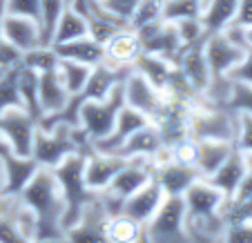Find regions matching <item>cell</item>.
Here are the masks:
<instances>
[{"label": "cell", "mask_w": 252, "mask_h": 243, "mask_svg": "<svg viewBox=\"0 0 252 243\" xmlns=\"http://www.w3.org/2000/svg\"><path fill=\"white\" fill-rule=\"evenodd\" d=\"M18 196L36 214L33 241H67L65 230H63L65 201H63L61 183H58L54 170L38 167Z\"/></svg>", "instance_id": "6da1fadb"}, {"label": "cell", "mask_w": 252, "mask_h": 243, "mask_svg": "<svg viewBox=\"0 0 252 243\" xmlns=\"http://www.w3.org/2000/svg\"><path fill=\"white\" fill-rule=\"evenodd\" d=\"M92 143L87 141L85 132L81 127L67 123H56L52 127L43 129L36 127L32 143V154L29 156L38 163V167H56L67 156L76 152H90Z\"/></svg>", "instance_id": "7a4b0ae2"}, {"label": "cell", "mask_w": 252, "mask_h": 243, "mask_svg": "<svg viewBox=\"0 0 252 243\" xmlns=\"http://www.w3.org/2000/svg\"><path fill=\"white\" fill-rule=\"evenodd\" d=\"M83 165H85V152H76V154H71V156H67L63 163H58L56 167H52L58 183H61L63 201H65V212H63V230H65V237H67V230L81 219L83 208H85L87 201L94 194V192H90V187L85 185Z\"/></svg>", "instance_id": "3957f363"}, {"label": "cell", "mask_w": 252, "mask_h": 243, "mask_svg": "<svg viewBox=\"0 0 252 243\" xmlns=\"http://www.w3.org/2000/svg\"><path fill=\"white\" fill-rule=\"evenodd\" d=\"M237 134V114L228 107L210 105L205 100H196L188 112V136L194 141L203 138H217V141H230L234 143Z\"/></svg>", "instance_id": "277c9868"}, {"label": "cell", "mask_w": 252, "mask_h": 243, "mask_svg": "<svg viewBox=\"0 0 252 243\" xmlns=\"http://www.w3.org/2000/svg\"><path fill=\"white\" fill-rule=\"evenodd\" d=\"M123 105H125L123 83H119L110 94L100 100H83L81 112H78V127L85 132L90 143L100 141V138H105L112 132L116 116H119Z\"/></svg>", "instance_id": "5b68a950"}, {"label": "cell", "mask_w": 252, "mask_h": 243, "mask_svg": "<svg viewBox=\"0 0 252 243\" xmlns=\"http://www.w3.org/2000/svg\"><path fill=\"white\" fill-rule=\"evenodd\" d=\"M186 201L183 196H167L158 205L154 216L145 223L148 243H181L186 237Z\"/></svg>", "instance_id": "8992f818"}, {"label": "cell", "mask_w": 252, "mask_h": 243, "mask_svg": "<svg viewBox=\"0 0 252 243\" xmlns=\"http://www.w3.org/2000/svg\"><path fill=\"white\" fill-rule=\"evenodd\" d=\"M38 127V121L33 119L25 107H9L0 112V134L9 143L11 152L18 156H29L32 154L33 134Z\"/></svg>", "instance_id": "52a82bcc"}, {"label": "cell", "mask_w": 252, "mask_h": 243, "mask_svg": "<svg viewBox=\"0 0 252 243\" xmlns=\"http://www.w3.org/2000/svg\"><path fill=\"white\" fill-rule=\"evenodd\" d=\"M123 96H125V105L138 110L141 114H145L150 121H154L161 114L163 105H165V91L154 87L145 76H141L138 72H129L123 81Z\"/></svg>", "instance_id": "ba28073f"}, {"label": "cell", "mask_w": 252, "mask_h": 243, "mask_svg": "<svg viewBox=\"0 0 252 243\" xmlns=\"http://www.w3.org/2000/svg\"><path fill=\"white\" fill-rule=\"evenodd\" d=\"M138 38H141V45H143V52H152V54H158V56L167 58L176 65L179 61V54L183 49V43H181V36L176 31V25L172 20H158V23H152V25H145V27L136 29Z\"/></svg>", "instance_id": "9c48e42d"}, {"label": "cell", "mask_w": 252, "mask_h": 243, "mask_svg": "<svg viewBox=\"0 0 252 243\" xmlns=\"http://www.w3.org/2000/svg\"><path fill=\"white\" fill-rule=\"evenodd\" d=\"M203 52L205 58H208L212 76H228L230 69L243 58L246 47L234 43L221 29V31H208V36L203 40Z\"/></svg>", "instance_id": "30bf717a"}, {"label": "cell", "mask_w": 252, "mask_h": 243, "mask_svg": "<svg viewBox=\"0 0 252 243\" xmlns=\"http://www.w3.org/2000/svg\"><path fill=\"white\" fill-rule=\"evenodd\" d=\"M110 219V212L100 203L98 194H92L87 205L83 208V214L76 223L67 230V241H105V223Z\"/></svg>", "instance_id": "8fae6325"}, {"label": "cell", "mask_w": 252, "mask_h": 243, "mask_svg": "<svg viewBox=\"0 0 252 243\" xmlns=\"http://www.w3.org/2000/svg\"><path fill=\"white\" fill-rule=\"evenodd\" d=\"M141 52L143 45L136 29L125 25V27L116 29L103 43V62L114 67H132L136 62V58L141 56Z\"/></svg>", "instance_id": "7c38bea8"}, {"label": "cell", "mask_w": 252, "mask_h": 243, "mask_svg": "<svg viewBox=\"0 0 252 243\" xmlns=\"http://www.w3.org/2000/svg\"><path fill=\"white\" fill-rule=\"evenodd\" d=\"M127 158L119 156V154L110 152H98V150H90L85 152V165H83V177H85V185L90 192H103L110 185V181L116 177V172L125 165Z\"/></svg>", "instance_id": "4fadbf2b"}, {"label": "cell", "mask_w": 252, "mask_h": 243, "mask_svg": "<svg viewBox=\"0 0 252 243\" xmlns=\"http://www.w3.org/2000/svg\"><path fill=\"white\" fill-rule=\"evenodd\" d=\"M0 31H2V38H5L14 49H18L20 54L43 45L38 20L29 18V16L5 14L2 20H0Z\"/></svg>", "instance_id": "5bb4252c"}, {"label": "cell", "mask_w": 252, "mask_h": 243, "mask_svg": "<svg viewBox=\"0 0 252 243\" xmlns=\"http://www.w3.org/2000/svg\"><path fill=\"white\" fill-rule=\"evenodd\" d=\"M183 201H186L188 216H205L223 210L228 196L214 183H210L205 177H201L183 192Z\"/></svg>", "instance_id": "9a60e30c"}, {"label": "cell", "mask_w": 252, "mask_h": 243, "mask_svg": "<svg viewBox=\"0 0 252 243\" xmlns=\"http://www.w3.org/2000/svg\"><path fill=\"white\" fill-rule=\"evenodd\" d=\"M152 179H154V170L148 163V158H127L125 165L116 172V177L112 179L110 185L105 187V190L125 201L129 194L141 190V187L148 181H152Z\"/></svg>", "instance_id": "2e32d148"}, {"label": "cell", "mask_w": 252, "mask_h": 243, "mask_svg": "<svg viewBox=\"0 0 252 243\" xmlns=\"http://www.w3.org/2000/svg\"><path fill=\"white\" fill-rule=\"evenodd\" d=\"M148 123H150V119L145 114H141L138 110H134V107H129V105H123L119 116H116V123H114V127H112V132L105 138H100V141H94L92 150L116 154V150H119L136 129H141L143 125H148Z\"/></svg>", "instance_id": "e0dca14e"}, {"label": "cell", "mask_w": 252, "mask_h": 243, "mask_svg": "<svg viewBox=\"0 0 252 243\" xmlns=\"http://www.w3.org/2000/svg\"><path fill=\"white\" fill-rule=\"evenodd\" d=\"M163 199H165V192H163V187L157 183V179H152V181H148L141 190H136L134 194H129L127 199L123 201V210L121 212L145 225L154 216V212L158 210V205L163 203Z\"/></svg>", "instance_id": "ac0fdd59"}, {"label": "cell", "mask_w": 252, "mask_h": 243, "mask_svg": "<svg viewBox=\"0 0 252 243\" xmlns=\"http://www.w3.org/2000/svg\"><path fill=\"white\" fill-rule=\"evenodd\" d=\"M203 40L194 45H186L181 49V54H179V61H176V67L181 69V74L188 78V83L199 94H203V90L208 87L210 78H212L208 58H205V52H203Z\"/></svg>", "instance_id": "d6986e66"}, {"label": "cell", "mask_w": 252, "mask_h": 243, "mask_svg": "<svg viewBox=\"0 0 252 243\" xmlns=\"http://www.w3.org/2000/svg\"><path fill=\"white\" fill-rule=\"evenodd\" d=\"M154 179H157V183L163 187V192L167 196H183V192L196 179H201V174L194 165H183V163L170 161L167 165L154 170Z\"/></svg>", "instance_id": "ffe728a7"}, {"label": "cell", "mask_w": 252, "mask_h": 243, "mask_svg": "<svg viewBox=\"0 0 252 243\" xmlns=\"http://www.w3.org/2000/svg\"><path fill=\"white\" fill-rule=\"evenodd\" d=\"M243 174H246V154L234 148L232 152L228 154V158L214 170V174L208 177V181L214 183L228 199H232L239 183H241V179H243Z\"/></svg>", "instance_id": "44dd1931"}, {"label": "cell", "mask_w": 252, "mask_h": 243, "mask_svg": "<svg viewBox=\"0 0 252 243\" xmlns=\"http://www.w3.org/2000/svg\"><path fill=\"white\" fill-rule=\"evenodd\" d=\"M69 100V91L63 85V81L58 78L56 69L52 72L38 74V103H40V112L43 116H54L67 105ZM40 116V119H43Z\"/></svg>", "instance_id": "7402d4cb"}, {"label": "cell", "mask_w": 252, "mask_h": 243, "mask_svg": "<svg viewBox=\"0 0 252 243\" xmlns=\"http://www.w3.org/2000/svg\"><path fill=\"white\" fill-rule=\"evenodd\" d=\"M225 225L228 221H225L223 212H214V214L205 216H186V237L188 241L199 243L223 241Z\"/></svg>", "instance_id": "603a6c76"}, {"label": "cell", "mask_w": 252, "mask_h": 243, "mask_svg": "<svg viewBox=\"0 0 252 243\" xmlns=\"http://www.w3.org/2000/svg\"><path fill=\"white\" fill-rule=\"evenodd\" d=\"M2 165H5V190H2V194L9 196L20 194V190L33 177V172L38 170V163L32 156H18V154H7L2 158Z\"/></svg>", "instance_id": "cb8c5ba5"}, {"label": "cell", "mask_w": 252, "mask_h": 243, "mask_svg": "<svg viewBox=\"0 0 252 243\" xmlns=\"http://www.w3.org/2000/svg\"><path fill=\"white\" fill-rule=\"evenodd\" d=\"M58 58H67V61H76L83 62V65H98L103 62V45L98 40H94L87 33V36H81V38L67 40V43H58L54 45Z\"/></svg>", "instance_id": "d4e9b609"}, {"label": "cell", "mask_w": 252, "mask_h": 243, "mask_svg": "<svg viewBox=\"0 0 252 243\" xmlns=\"http://www.w3.org/2000/svg\"><path fill=\"white\" fill-rule=\"evenodd\" d=\"M161 143H163L161 132H158V127L150 121L148 125H143L141 129H136V132L116 150V154L123 158H148Z\"/></svg>", "instance_id": "484cf974"}, {"label": "cell", "mask_w": 252, "mask_h": 243, "mask_svg": "<svg viewBox=\"0 0 252 243\" xmlns=\"http://www.w3.org/2000/svg\"><path fill=\"white\" fill-rule=\"evenodd\" d=\"M234 150V143L230 141H217V138H203L196 141V158L194 167L199 170L201 177L208 179L214 174V170L228 158V154Z\"/></svg>", "instance_id": "4316f807"}, {"label": "cell", "mask_w": 252, "mask_h": 243, "mask_svg": "<svg viewBox=\"0 0 252 243\" xmlns=\"http://www.w3.org/2000/svg\"><path fill=\"white\" fill-rule=\"evenodd\" d=\"M105 241L110 243H143L148 241L145 234V225L134 221L132 216L123 214H112L105 223Z\"/></svg>", "instance_id": "83f0119b"}, {"label": "cell", "mask_w": 252, "mask_h": 243, "mask_svg": "<svg viewBox=\"0 0 252 243\" xmlns=\"http://www.w3.org/2000/svg\"><path fill=\"white\" fill-rule=\"evenodd\" d=\"M134 72H138L141 76H145L154 87L158 90H165L167 81H170L172 72H174V62L167 61V58L158 56L152 52H141V56L136 58V62L132 65Z\"/></svg>", "instance_id": "f1b7e54d"}, {"label": "cell", "mask_w": 252, "mask_h": 243, "mask_svg": "<svg viewBox=\"0 0 252 243\" xmlns=\"http://www.w3.org/2000/svg\"><path fill=\"white\" fill-rule=\"evenodd\" d=\"M14 76L23 107L36 121H40L43 112H40V103H38V74L29 69V67H25L23 62H18V65H14Z\"/></svg>", "instance_id": "f546056e"}, {"label": "cell", "mask_w": 252, "mask_h": 243, "mask_svg": "<svg viewBox=\"0 0 252 243\" xmlns=\"http://www.w3.org/2000/svg\"><path fill=\"white\" fill-rule=\"evenodd\" d=\"M237 2L239 0H210L208 7L201 14L205 29L208 31H221L228 25H232L234 14H237Z\"/></svg>", "instance_id": "4dcf8cb0"}, {"label": "cell", "mask_w": 252, "mask_h": 243, "mask_svg": "<svg viewBox=\"0 0 252 243\" xmlns=\"http://www.w3.org/2000/svg\"><path fill=\"white\" fill-rule=\"evenodd\" d=\"M90 72H92L90 65H83V62H76V61H67V58H58L56 74L63 81V85L67 87L69 96L81 94L87 78H90Z\"/></svg>", "instance_id": "1f68e13d"}, {"label": "cell", "mask_w": 252, "mask_h": 243, "mask_svg": "<svg viewBox=\"0 0 252 243\" xmlns=\"http://www.w3.org/2000/svg\"><path fill=\"white\" fill-rule=\"evenodd\" d=\"M81 36H87V20L83 18L76 9H71V7L67 5L65 11H63V16H61V20H58V25H56L52 45L67 43V40L81 38Z\"/></svg>", "instance_id": "d6a6232c"}, {"label": "cell", "mask_w": 252, "mask_h": 243, "mask_svg": "<svg viewBox=\"0 0 252 243\" xmlns=\"http://www.w3.org/2000/svg\"><path fill=\"white\" fill-rule=\"evenodd\" d=\"M67 7V0H40V11H38V27L40 36H43V45H52L56 25L61 20L63 11Z\"/></svg>", "instance_id": "836d02e7"}, {"label": "cell", "mask_w": 252, "mask_h": 243, "mask_svg": "<svg viewBox=\"0 0 252 243\" xmlns=\"http://www.w3.org/2000/svg\"><path fill=\"white\" fill-rule=\"evenodd\" d=\"M20 62L29 69H33L36 74H45L56 69L58 65V54L54 49V45H38V47L29 49V52L20 54Z\"/></svg>", "instance_id": "e575fe53"}, {"label": "cell", "mask_w": 252, "mask_h": 243, "mask_svg": "<svg viewBox=\"0 0 252 243\" xmlns=\"http://www.w3.org/2000/svg\"><path fill=\"white\" fill-rule=\"evenodd\" d=\"M163 18H165V0H138V5L134 7L127 25L132 29H141L145 25L158 23Z\"/></svg>", "instance_id": "d590c367"}, {"label": "cell", "mask_w": 252, "mask_h": 243, "mask_svg": "<svg viewBox=\"0 0 252 243\" xmlns=\"http://www.w3.org/2000/svg\"><path fill=\"white\" fill-rule=\"evenodd\" d=\"M172 23L176 25V31H179V36H181L183 47H186V45L201 43V40L208 36V29H205L201 16H188V18L172 20Z\"/></svg>", "instance_id": "8d00e7d4"}, {"label": "cell", "mask_w": 252, "mask_h": 243, "mask_svg": "<svg viewBox=\"0 0 252 243\" xmlns=\"http://www.w3.org/2000/svg\"><path fill=\"white\" fill-rule=\"evenodd\" d=\"M225 107L237 114H252V85L250 83L232 81V91Z\"/></svg>", "instance_id": "74e56055"}, {"label": "cell", "mask_w": 252, "mask_h": 243, "mask_svg": "<svg viewBox=\"0 0 252 243\" xmlns=\"http://www.w3.org/2000/svg\"><path fill=\"white\" fill-rule=\"evenodd\" d=\"M234 114H237V112H234ZM234 148L246 154H252V114H237Z\"/></svg>", "instance_id": "f35d334b"}, {"label": "cell", "mask_w": 252, "mask_h": 243, "mask_svg": "<svg viewBox=\"0 0 252 243\" xmlns=\"http://www.w3.org/2000/svg\"><path fill=\"white\" fill-rule=\"evenodd\" d=\"M172 145V158L176 163H183V165H194L196 158V141L192 136H183L179 141H174Z\"/></svg>", "instance_id": "ab89813d"}, {"label": "cell", "mask_w": 252, "mask_h": 243, "mask_svg": "<svg viewBox=\"0 0 252 243\" xmlns=\"http://www.w3.org/2000/svg\"><path fill=\"white\" fill-rule=\"evenodd\" d=\"M223 241L230 243H252V219L250 221H232L225 225Z\"/></svg>", "instance_id": "60d3db41"}, {"label": "cell", "mask_w": 252, "mask_h": 243, "mask_svg": "<svg viewBox=\"0 0 252 243\" xmlns=\"http://www.w3.org/2000/svg\"><path fill=\"white\" fill-rule=\"evenodd\" d=\"M40 0H5V14H18L29 16V18L38 20Z\"/></svg>", "instance_id": "b9f144b4"}, {"label": "cell", "mask_w": 252, "mask_h": 243, "mask_svg": "<svg viewBox=\"0 0 252 243\" xmlns=\"http://www.w3.org/2000/svg\"><path fill=\"white\" fill-rule=\"evenodd\" d=\"M0 243H25L18 225L5 212H0Z\"/></svg>", "instance_id": "7bdbcfd3"}, {"label": "cell", "mask_w": 252, "mask_h": 243, "mask_svg": "<svg viewBox=\"0 0 252 243\" xmlns=\"http://www.w3.org/2000/svg\"><path fill=\"white\" fill-rule=\"evenodd\" d=\"M228 76L232 78V81L250 83V85H252V47H246V54H243V58L232 67V69H230Z\"/></svg>", "instance_id": "ee69618b"}, {"label": "cell", "mask_w": 252, "mask_h": 243, "mask_svg": "<svg viewBox=\"0 0 252 243\" xmlns=\"http://www.w3.org/2000/svg\"><path fill=\"white\" fill-rule=\"evenodd\" d=\"M103 5L107 7L114 16H119L121 20L127 23L129 16H132V11H134V7L138 5V0H103Z\"/></svg>", "instance_id": "f6af8a7d"}, {"label": "cell", "mask_w": 252, "mask_h": 243, "mask_svg": "<svg viewBox=\"0 0 252 243\" xmlns=\"http://www.w3.org/2000/svg\"><path fill=\"white\" fill-rule=\"evenodd\" d=\"M232 25H239V27H248V25H252V0H239Z\"/></svg>", "instance_id": "bcb514c9"}, {"label": "cell", "mask_w": 252, "mask_h": 243, "mask_svg": "<svg viewBox=\"0 0 252 243\" xmlns=\"http://www.w3.org/2000/svg\"><path fill=\"white\" fill-rule=\"evenodd\" d=\"M7 154H14V152H11L9 143H7V141H5V136L0 134V158H5Z\"/></svg>", "instance_id": "7dc6e473"}, {"label": "cell", "mask_w": 252, "mask_h": 243, "mask_svg": "<svg viewBox=\"0 0 252 243\" xmlns=\"http://www.w3.org/2000/svg\"><path fill=\"white\" fill-rule=\"evenodd\" d=\"M241 29H243V40H246V47H252V25L241 27Z\"/></svg>", "instance_id": "c3c4849f"}, {"label": "cell", "mask_w": 252, "mask_h": 243, "mask_svg": "<svg viewBox=\"0 0 252 243\" xmlns=\"http://www.w3.org/2000/svg\"><path fill=\"white\" fill-rule=\"evenodd\" d=\"M7 69H9V67H2V65H0V76H2V74H5Z\"/></svg>", "instance_id": "681fc988"}, {"label": "cell", "mask_w": 252, "mask_h": 243, "mask_svg": "<svg viewBox=\"0 0 252 243\" xmlns=\"http://www.w3.org/2000/svg\"><path fill=\"white\" fill-rule=\"evenodd\" d=\"M0 212H2V194H0Z\"/></svg>", "instance_id": "f907efd6"}, {"label": "cell", "mask_w": 252, "mask_h": 243, "mask_svg": "<svg viewBox=\"0 0 252 243\" xmlns=\"http://www.w3.org/2000/svg\"><path fill=\"white\" fill-rule=\"evenodd\" d=\"M98 2H103V0H98Z\"/></svg>", "instance_id": "816d5d0a"}]
</instances>
